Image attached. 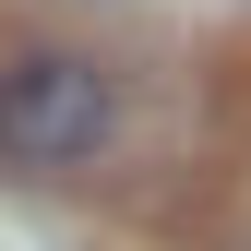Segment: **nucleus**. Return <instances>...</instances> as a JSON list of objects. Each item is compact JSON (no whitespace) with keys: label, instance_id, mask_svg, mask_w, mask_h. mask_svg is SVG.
I'll use <instances>...</instances> for the list:
<instances>
[{"label":"nucleus","instance_id":"1","mask_svg":"<svg viewBox=\"0 0 251 251\" xmlns=\"http://www.w3.org/2000/svg\"><path fill=\"white\" fill-rule=\"evenodd\" d=\"M108 132H120V84L96 60L36 48V60L0 72V168L60 179V168H84V155H108Z\"/></svg>","mask_w":251,"mask_h":251}]
</instances>
